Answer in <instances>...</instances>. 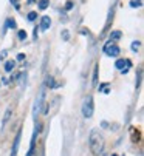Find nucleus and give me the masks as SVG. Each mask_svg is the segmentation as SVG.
Wrapping results in <instances>:
<instances>
[{"label":"nucleus","instance_id":"f257e3e1","mask_svg":"<svg viewBox=\"0 0 144 156\" xmlns=\"http://www.w3.org/2000/svg\"><path fill=\"white\" fill-rule=\"evenodd\" d=\"M88 144H90V150L95 156H99L102 153V149H104V137L102 134L98 131V130H92L90 133V137H88Z\"/></svg>","mask_w":144,"mask_h":156},{"label":"nucleus","instance_id":"f03ea898","mask_svg":"<svg viewBox=\"0 0 144 156\" xmlns=\"http://www.w3.org/2000/svg\"><path fill=\"white\" fill-rule=\"evenodd\" d=\"M82 114H84V117H92L93 116V97L92 96H88L84 100V104H82Z\"/></svg>","mask_w":144,"mask_h":156},{"label":"nucleus","instance_id":"7ed1b4c3","mask_svg":"<svg viewBox=\"0 0 144 156\" xmlns=\"http://www.w3.org/2000/svg\"><path fill=\"white\" fill-rule=\"evenodd\" d=\"M104 53L110 57H116L119 54V48L116 47V45H113L112 42H109L107 45H104Z\"/></svg>","mask_w":144,"mask_h":156},{"label":"nucleus","instance_id":"20e7f679","mask_svg":"<svg viewBox=\"0 0 144 156\" xmlns=\"http://www.w3.org/2000/svg\"><path fill=\"white\" fill-rule=\"evenodd\" d=\"M115 67L118 68V70H121V73H127L129 68L132 67V62L127 60V59H125V60H124V59H119V60H116Z\"/></svg>","mask_w":144,"mask_h":156},{"label":"nucleus","instance_id":"39448f33","mask_svg":"<svg viewBox=\"0 0 144 156\" xmlns=\"http://www.w3.org/2000/svg\"><path fill=\"white\" fill-rule=\"evenodd\" d=\"M20 139H22V130H19L17 134H16V139H14V144H13V150H11V156H17V150H19Z\"/></svg>","mask_w":144,"mask_h":156},{"label":"nucleus","instance_id":"423d86ee","mask_svg":"<svg viewBox=\"0 0 144 156\" xmlns=\"http://www.w3.org/2000/svg\"><path fill=\"white\" fill-rule=\"evenodd\" d=\"M43 99H45V91L42 90L40 93H39V99L36 100V107H34V117H36V114H37V111L40 110V107H42V104H43Z\"/></svg>","mask_w":144,"mask_h":156},{"label":"nucleus","instance_id":"0eeeda50","mask_svg":"<svg viewBox=\"0 0 144 156\" xmlns=\"http://www.w3.org/2000/svg\"><path fill=\"white\" fill-rule=\"evenodd\" d=\"M36 136H37V128L34 130V133H33V136H31L30 150H28V153H26V156H33V153H34V147H36Z\"/></svg>","mask_w":144,"mask_h":156},{"label":"nucleus","instance_id":"6e6552de","mask_svg":"<svg viewBox=\"0 0 144 156\" xmlns=\"http://www.w3.org/2000/svg\"><path fill=\"white\" fill-rule=\"evenodd\" d=\"M130 139L132 142H138L141 139V131L138 128H130Z\"/></svg>","mask_w":144,"mask_h":156},{"label":"nucleus","instance_id":"1a4fd4ad","mask_svg":"<svg viewBox=\"0 0 144 156\" xmlns=\"http://www.w3.org/2000/svg\"><path fill=\"white\" fill-rule=\"evenodd\" d=\"M50 25H51V20H50V17H42V22H40V30L45 31V30H48L50 28Z\"/></svg>","mask_w":144,"mask_h":156},{"label":"nucleus","instance_id":"9d476101","mask_svg":"<svg viewBox=\"0 0 144 156\" xmlns=\"http://www.w3.org/2000/svg\"><path fill=\"white\" fill-rule=\"evenodd\" d=\"M11 114H13V108L10 107V108H8V110H6V111H5V116H3V119H2V130H3V127L6 125V122H8V121H10V117H11Z\"/></svg>","mask_w":144,"mask_h":156},{"label":"nucleus","instance_id":"9b49d317","mask_svg":"<svg viewBox=\"0 0 144 156\" xmlns=\"http://www.w3.org/2000/svg\"><path fill=\"white\" fill-rule=\"evenodd\" d=\"M45 85H47V87H50V88H54V87H56L53 76H47V79H45Z\"/></svg>","mask_w":144,"mask_h":156},{"label":"nucleus","instance_id":"f8f14e48","mask_svg":"<svg viewBox=\"0 0 144 156\" xmlns=\"http://www.w3.org/2000/svg\"><path fill=\"white\" fill-rule=\"evenodd\" d=\"M14 67H16V62H14V60H8V62L5 63V71L10 73V71L14 70Z\"/></svg>","mask_w":144,"mask_h":156},{"label":"nucleus","instance_id":"ddd939ff","mask_svg":"<svg viewBox=\"0 0 144 156\" xmlns=\"http://www.w3.org/2000/svg\"><path fill=\"white\" fill-rule=\"evenodd\" d=\"M50 0H39V10H47Z\"/></svg>","mask_w":144,"mask_h":156},{"label":"nucleus","instance_id":"4468645a","mask_svg":"<svg viewBox=\"0 0 144 156\" xmlns=\"http://www.w3.org/2000/svg\"><path fill=\"white\" fill-rule=\"evenodd\" d=\"M121 37V33L119 31H113L112 34H110V40H118Z\"/></svg>","mask_w":144,"mask_h":156},{"label":"nucleus","instance_id":"2eb2a0df","mask_svg":"<svg viewBox=\"0 0 144 156\" xmlns=\"http://www.w3.org/2000/svg\"><path fill=\"white\" fill-rule=\"evenodd\" d=\"M6 26H8V28H13V30H14L17 25H16L14 19H8V20H6Z\"/></svg>","mask_w":144,"mask_h":156},{"label":"nucleus","instance_id":"dca6fc26","mask_svg":"<svg viewBox=\"0 0 144 156\" xmlns=\"http://www.w3.org/2000/svg\"><path fill=\"white\" fill-rule=\"evenodd\" d=\"M99 91H102V93H109V84H104V85H99Z\"/></svg>","mask_w":144,"mask_h":156},{"label":"nucleus","instance_id":"f3484780","mask_svg":"<svg viewBox=\"0 0 144 156\" xmlns=\"http://www.w3.org/2000/svg\"><path fill=\"white\" fill-rule=\"evenodd\" d=\"M19 39H20V40H25V39H26V33H25L23 30L19 31Z\"/></svg>","mask_w":144,"mask_h":156},{"label":"nucleus","instance_id":"a211bd4d","mask_svg":"<svg viewBox=\"0 0 144 156\" xmlns=\"http://www.w3.org/2000/svg\"><path fill=\"white\" fill-rule=\"evenodd\" d=\"M36 17H37V13H30L28 14V20L33 22V20H36Z\"/></svg>","mask_w":144,"mask_h":156},{"label":"nucleus","instance_id":"6ab92c4d","mask_svg":"<svg viewBox=\"0 0 144 156\" xmlns=\"http://www.w3.org/2000/svg\"><path fill=\"white\" fill-rule=\"evenodd\" d=\"M140 45H141L140 42H133V43H132V50H133V51H138V48H140Z\"/></svg>","mask_w":144,"mask_h":156},{"label":"nucleus","instance_id":"aec40b11","mask_svg":"<svg viewBox=\"0 0 144 156\" xmlns=\"http://www.w3.org/2000/svg\"><path fill=\"white\" fill-rule=\"evenodd\" d=\"M10 2L16 6V10H20V3H19V0H10Z\"/></svg>","mask_w":144,"mask_h":156},{"label":"nucleus","instance_id":"412c9836","mask_svg":"<svg viewBox=\"0 0 144 156\" xmlns=\"http://www.w3.org/2000/svg\"><path fill=\"white\" fill-rule=\"evenodd\" d=\"M71 8H73V2H71V0H68V2L65 3V10H67V11H70Z\"/></svg>","mask_w":144,"mask_h":156},{"label":"nucleus","instance_id":"4be33fe9","mask_svg":"<svg viewBox=\"0 0 144 156\" xmlns=\"http://www.w3.org/2000/svg\"><path fill=\"white\" fill-rule=\"evenodd\" d=\"M62 39H64V40H68V39H70L68 31H62Z\"/></svg>","mask_w":144,"mask_h":156},{"label":"nucleus","instance_id":"5701e85b","mask_svg":"<svg viewBox=\"0 0 144 156\" xmlns=\"http://www.w3.org/2000/svg\"><path fill=\"white\" fill-rule=\"evenodd\" d=\"M93 84H95V85L98 84V67L95 68V77H93Z\"/></svg>","mask_w":144,"mask_h":156},{"label":"nucleus","instance_id":"b1692460","mask_svg":"<svg viewBox=\"0 0 144 156\" xmlns=\"http://www.w3.org/2000/svg\"><path fill=\"white\" fill-rule=\"evenodd\" d=\"M23 59H25V54H19V56H17V60H20V62H22Z\"/></svg>","mask_w":144,"mask_h":156},{"label":"nucleus","instance_id":"393cba45","mask_svg":"<svg viewBox=\"0 0 144 156\" xmlns=\"http://www.w3.org/2000/svg\"><path fill=\"white\" fill-rule=\"evenodd\" d=\"M5 56H6V51H2V54H0V60H2Z\"/></svg>","mask_w":144,"mask_h":156},{"label":"nucleus","instance_id":"a878e982","mask_svg":"<svg viewBox=\"0 0 144 156\" xmlns=\"http://www.w3.org/2000/svg\"><path fill=\"white\" fill-rule=\"evenodd\" d=\"M36 2V0H28V3H34Z\"/></svg>","mask_w":144,"mask_h":156},{"label":"nucleus","instance_id":"bb28decb","mask_svg":"<svg viewBox=\"0 0 144 156\" xmlns=\"http://www.w3.org/2000/svg\"><path fill=\"white\" fill-rule=\"evenodd\" d=\"M112 156H118V155H112Z\"/></svg>","mask_w":144,"mask_h":156}]
</instances>
